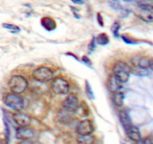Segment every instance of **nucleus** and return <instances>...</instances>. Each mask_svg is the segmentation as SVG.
<instances>
[{"label":"nucleus","mask_w":153,"mask_h":144,"mask_svg":"<svg viewBox=\"0 0 153 144\" xmlns=\"http://www.w3.org/2000/svg\"><path fill=\"white\" fill-rule=\"evenodd\" d=\"M97 20H98V22H99V24H100V26H103L104 22H103L102 16V15L100 14H97Z\"/></svg>","instance_id":"30"},{"label":"nucleus","mask_w":153,"mask_h":144,"mask_svg":"<svg viewBox=\"0 0 153 144\" xmlns=\"http://www.w3.org/2000/svg\"><path fill=\"white\" fill-rule=\"evenodd\" d=\"M127 136L131 140L134 141V142H137L142 139L141 134H140V129L137 127V126L131 125V127L128 128L126 130Z\"/></svg>","instance_id":"11"},{"label":"nucleus","mask_w":153,"mask_h":144,"mask_svg":"<svg viewBox=\"0 0 153 144\" xmlns=\"http://www.w3.org/2000/svg\"><path fill=\"white\" fill-rule=\"evenodd\" d=\"M85 89H86V93L88 94V98L91 99H94L95 97H94V92H93L92 88H91V85H90L89 82H88V80H86V84H85Z\"/></svg>","instance_id":"23"},{"label":"nucleus","mask_w":153,"mask_h":144,"mask_svg":"<svg viewBox=\"0 0 153 144\" xmlns=\"http://www.w3.org/2000/svg\"><path fill=\"white\" fill-rule=\"evenodd\" d=\"M149 68L151 69V70H153V59H150V60H149Z\"/></svg>","instance_id":"32"},{"label":"nucleus","mask_w":153,"mask_h":144,"mask_svg":"<svg viewBox=\"0 0 153 144\" xmlns=\"http://www.w3.org/2000/svg\"><path fill=\"white\" fill-rule=\"evenodd\" d=\"M82 61L83 62L85 63V64H86L87 66H89V67H91V66L92 65V62H91V60H90L89 58H88L87 56H83V57H82Z\"/></svg>","instance_id":"29"},{"label":"nucleus","mask_w":153,"mask_h":144,"mask_svg":"<svg viewBox=\"0 0 153 144\" xmlns=\"http://www.w3.org/2000/svg\"><path fill=\"white\" fill-rule=\"evenodd\" d=\"M75 113L81 118H86L90 115L89 106L85 101L79 102V106H78Z\"/></svg>","instance_id":"14"},{"label":"nucleus","mask_w":153,"mask_h":144,"mask_svg":"<svg viewBox=\"0 0 153 144\" xmlns=\"http://www.w3.org/2000/svg\"><path fill=\"white\" fill-rule=\"evenodd\" d=\"M12 118L19 127H27L29 125L31 121L29 116L22 112H15L12 116Z\"/></svg>","instance_id":"9"},{"label":"nucleus","mask_w":153,"mask_h":144,"mask_svg":"<svg viewBox=\"0 0 153 144\" xmlns=\"http://www.w3.org/2000/svg\"><path fill=\"white\" fill-rule=\"evenodd\" d=\"M4 104L10 109L20 112L24 107V100L21 96L14 93H7L4 97Z\"/></svg>","instance_id":"4"},{"label":"nucleus","mask_w":153,"mask_h":144,"mask_svg":"<svg viewBox=\"0 0 153 144\" xmlns=\"http://www.w3.org/2000/svg\"><path fill=\"white\" fill-rule=\"evenodd\" d=\"M133 74L137 76H146L149 74V71L146 69L140 68H137L135 70L133 71Z\"/></svg>","instance_id":"24"},{"label":"nucleus","mask_w":153,"mask_h":144,"mask_svg":"<svg viewBox=\"0 0 153 144\" xmlns=\"http://www.w3.org/2000/svg\"><path fill=\"white\" fill-rule=\"evenodd\" d=\"M40 23L45 29L49 32L52 31L56 28L55 21L54 20V19H52V17H49V16H45V17L42 18V20H40Z\"/></svg>","instance_id":"15"},{"label":"nucleus","mask_w":153,"mask_h":144,"mask_svg":"<svg viewBox=\"0 0 153 144\" xmlns=\"http://www.w3.org/2000/svg\"><path fill=\"white\" fill-rule=\"evenodd\" d=\"M121 38H122L123 40V41L126 44H137V42H135L134 40H131V38H129L127 37V36L123 35V36H121Z\"/></svg>","instance_id":"27"},{"label":"nucleus","mask_w":153,"mask_h":144,"mask_svg":"<svg viewBox=\"0 0 153 144\" xmlns=\"http://www.w3.org/2000/svg\"><path fill=\"white\" fill-rule=\"evenodd\" d=\"M2 27L5 29H7L12 33H17L20 32V28L18 26L14 25V24L11 23H3Z\"/></svg>","instance_id":"21"},{"label":"nucleus","mask_w":153,"mask_h":144,"mask_svg":"<svg viewBox=\"0 0 153 144\" xmlns=\"http://www.w3.org/2000/svg\"><path fill=\"white\" fill-rule=\"evenodd\" d=\"M131 74V68L126 62L118 61L114 64L113 68V76L121 83H125L129 79Z\"/></svg>","instance_id":"2"},{"label":"nucleus","mask_w":153,"mask_h":144,"mask_svg":"<svg viewBox=\"0 0 153 144\" xmlns=\"http://www.w3.org/2000/svg\"><path fill=\"white\" fill-rule=\"evenodd\" d=\"M134 14L137 17L146 22L153 21V2H137L134 8Z\"/></svg>","instance_id":"1"},{"label":"nucleus","mask_w":153,"mask_h":144,"mask_svg":"<svg viewBox=\"0 0 153 144\" xmlns=\"http://www.w3.org/2000/svg\"><path fill=\"white\" fill-rule=\"evenodd\" d=\"M52 89L56 94H67L70 90V84L62 77H55L52 80Z\"/></svg>","instance_id":"6"},{"label":"nucleus","mask_w":153,"mask_h":144,"mask_svg":"<svg viewBox=\"0 0 153 144\" xmlns=\"http://www.w3.org/2000/svg\"><path fill=\"white\" fill-rule=\"evenodd\" d=\"M34 136V130L28 126H27V127H19L16 130V137L20 140H30Z\"/></svg>","instance_id":"10"},{"label":"nucleus","mask_w":153,"mask_h":144,"mask_svg":"<svg viewBox=\"0 0 153 144\" xmlns=\"http://www.w3.org/2000/svg\"><path fill=\"white\" fill-rule=\"evenodd\" d=\"M73 3L76 4H83L85 2L83 1H73Z\"/></svg>","instance_id":"33"},{"label":"nucleus","mask_w":153,"mask_h":144,"mask_svg":"<svg viewBox=\"0 0 153 144\" xmlns=\"http://www.w3.org/2000/svg\"><path fill=\"white\" fill-rule=\"evenodd\" d=\"M95 42H96V38H93L91 43H90L89 45H88V50H90V52H92V51H94V49H95V46H96Z\"/></svg>","instance_id":"28"},{"label":"nucleus","mask_w":153,"mask_h":144,"mask_svg":"<svg viewBox=\"0 0 153 144\" xmlns=\"http://www.w3.org/2000/svg\"><path fill=\"white\" fill-rule=\"evenodd\" d=\"M112 102L117 107H120L124 104V94L123 92L119 91L112 94Z\"/></svg>","instance_id":"16"},{"label":"nucleus","mask_w":153,"mask_h":144,"mask_svg":"<svg viewBox=\"0 0 153 144\" xmlns=\"http://www.w3.org/2000/svg\"><path fill=\"white\" fill-rule=\"evenodd\" d=\"M96 42L98 44L104 46V45L108 44L109 43V38L108 34H105V33H101L96 38Z\"/></svg>","instance_id":"18"},{"label":"nucleus","mask_w":153,"mask_h":144,"mask_svg":"<svg viewBox=\"0 0 153 144\" xmlns=\"http://www.w3.org/2000/svg\"><path fill=\"white\" fill-rule=\"evenodd\" d=\"M120 25L118 22H115L111 26V32L112 34H114L115 38H118L120 36L119 34V31H120Z\"/></svg>","instance_id":"22"},{"label":"nucleus","mask_w":153,"mask_h":144,"mask_svg":"<svg viewBox=\"0 0 153 144\" xmlns=\"http://www.w3.org/2000/svg\"><path fill=\"white\" fill-rule=\"evenodd\" d=\"M119 119H120V122L121 124H122L123 128L125 129V130H126L128 128L131 127V126L132 125L131 118H130L129 115H128V113L126 110L120 111Z\"/></svg>","instance_id":"13"},{"label":"nucleus","mask_w":153,"mask_h":144,"mask_svg":"<svg viewBox=\"0 0 153 144\" xmlns=\"http://www.w3.org/2000/svg\"><path fill=\"white\" fill-rule=\"evenodd\" d=\"M137 144H153V140L152 138L146 137L145 139H141L137 142Z\"/></svg>","instance_id":"26"},{"label":"nucleus","mask_w":153,"mask_h":144,"mask_svg":"<svg viewBox=\"0 0 153 144\" xmlns=\"http://www.w3.org/2000/svg\"><path fill=\"white\" fill-rule=\"evenodd\" d=\"M18 144H33V142L30 140H21V142Z\"/></svg>","instance_id":"31"},{"label":"nucleus","mask_w":153,"mask_h":144,"mask_svg":"<svg viewBox=\"0 0 153 144\" xmlns=\"http://www.w3.org/2000/svg\"><path fill=\"white\" fill-rule=\"evenodd\" d=\"M54 73L52 70L46 66H40L34 69L32 72V77L39 82H46L53 80Z\"/></svg>","instance_id":"5"},{"label":"nucleus","mask_w":153,"mask_h":144,"mask_svg":"<svg viewBox=\"0 0 153 144\" xmlns=\"http://www.w3.org/2000/svg\"><path fill=\"white\" fill-rule=\"evenodd\" d=\"M149 58L147 57H140L139 58L138 63H137V68H140L143 69H147L149 68Z\"/></svg>","instance_id":"20"},{"label":"nucleus","mask_w":153,"mask_h":144,"mask_svg":"<svg viewBox=\"0 0 153 144\" xmlns=\"http://www.w3.org/2000/svg\"><path fill=\"white\" fill-rule=\"evenodd\" d=\"M107 86L109 91L112 93L120 91L121 88L123 86V83H121L118 80H117L113 75L110 76L107 82Z\"/></svg>","instance_id":"12"},{"label":"nucleus","mask_w":153,"mask_h":144,"mask_svg":"<svg viewBox=\"0 0 153 144\" xmlns=\"http://www.w3.org/2000/svg\"><path fill=\"white\" fill-rule=\"evenodd\" d=\"M28 83L27 80L20 75L13 76L8 82V87L10 92L16 94L24 92L28 87Z\"/></svg>","instance_id":"3"},{"label":"nucleus","mask_w":153,"mask_h":144,"mask_svg":"<svg viewBox=\"0 0 153 144\" xmlns=\"http://www.w3.org/2000/svg\"><path fill=\"white\" fill-rule=\"evenodd\" d=\"M76 140L78 144H94L95 142V136L92 134L78 135Z\"/></svg>","instance_id":"17"},{"label":"nucleus","mask_w":153,"mask_h":144,"mask_svg":"<svg viewBox=\"0 0 153 144\" xmlns=\"http://www.w3.org/2000/svg\"><path fill=\"white\" fill-rule=\"evenodd\" d=\"M58 116H59L60 121L64 124H67V123L70 122L72 121V116H70V112L65 110L63 111V112H60L58 113Z\"/></svg>","instance_id":"19"},{"label":"nucleus","mask_w":153,"mask_h":144,"mask_svg":"<svg viewBox=\"0 0 153 144\" xmlns=\"http://www.w3.org/2000/svg\"><path fill=\"white\" fill-rule=\"evenodd\" d=\"M94 131V123L90 119L82 120L76 126V132L79 135L92 134Z\"/></svg>","instance_id":"8"},{"label":"nucleus","mask_w":153,"mask_h":144,"mask_svg":"<svg viewBox=\"0 0 153 144\" xmlns=\"http://www.w3.org/2000/svg\"><path fill=\"white\" fill-rule=\"evenodd\" d=\"M79 104V100L77 96L73 93H70L63 101L62 106L67 112L72 113L75 112Z\"/></svg>","instance_id":"7"},{"label":"nucleus","mask_w":153,"mask_h":144,"mask_svg":"<svg viewBox=\"0 0 153 144\" xmlns=\"http://www.w3.org/2000/svg\"><path fill=\"white\" fill-rule=\"evenodd\" d=\"M109 4H110L111 7L112 8L115 9V10H120L121 9L123 8L122 5L120 4V2H117V1L109 2Z\"/></svg>","instance_id":"25"}]
</instances>
